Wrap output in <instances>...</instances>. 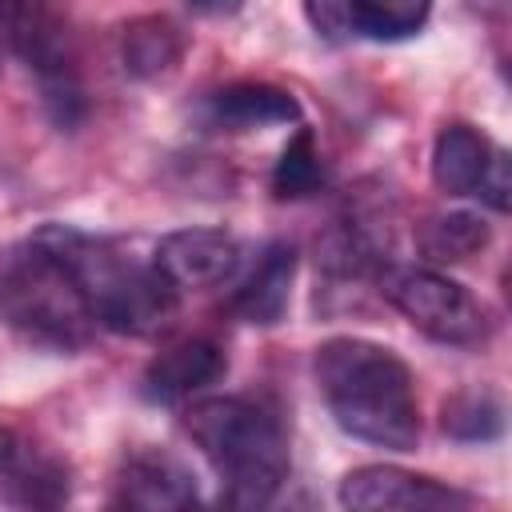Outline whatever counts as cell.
Wrapping results in <instances>:
<instances>
[{"label":"cell","instance_id":"6da1fadb","mask_svg":"<svg viewBox=\"0 0 512 512\" xmlns=\"http://www.w3.org/2000/svg\"><path fill=\"white\" fill-rule=\"evenodd\" d=\"M316 388L332 420L376 448L412 452L420 444V400L408 364L372 340L332 336L312 356Z\"/></svg>","mask_w":512,"mask_h":512},{"label":"cell","instance_id":"7a4b0ae2","mask_svg":"<svg viewBox=\"0 0 512 512\" xmlns=\"http://www.w3.org/2000/svg\"><path fill=\"white\" fill-rule=\"evenodd\" d=\"M76 280L96 328L120 332V336H156L176 316V288L160 276V268L148 260H136L116 240L68 228V224H44L32 232Z\"/></svg>","mask_w":512,"mask_h":512},{"label":"cell","instance_id":"3957f363","mask_svg":"<svg viewBox=\"0 0 512 512\" xmlns=\"http://www.w3.org/2000/svg\"><path fill=\"white\" fill-rule=\"evenodd\" d=\"M184 432L220 476L224 504L260 508L268 504L292 468L288 432L264 400L252 396H208L184 412Z\"/></svg>","mask_w":512,"mask_h":512},{"label":"cell","instance_id":"277c9868","mask_svg":"<svg viewBox=\"0 0 512 512\" xmlns=\"http://www.w3.org/2000/svg\"><path fill=\"white\" fill-rule=\"evenodd\" d=\"M0 324L52 352H76L96 336L76 280L32 236L0 252Z\"/></svg>","mask_w":512,"mask_h":512},{"label":"cell","instance_id":"5b68a950","mask_svg":"<svg viewBox=\"0 0 512 512\" xmlns=\"http://www.w3.org/2000/svg\"><path fill=\"white\" fill-rule=\"evenodd\" d=\"M0 44L36 72L52 120L72 128L84 116V88L76 80L56 0H0Z\"/></svg>","mask_w":512,"mask_h":512},{"label":"cell","instance_id":"8992f818","mask_svg":"<svg viewBox=\"0 0 512 512\" xmlns=\"http://www.w3.org/2000/svg\"><path fill=\"white\" fill-rule=\"evenodd\" d=\"M380 292L412 328L440 344L472 348L484 344L492 332L488 308L452 276L436 268H384L380 272Z\"/></svg>","mask_w":512,"mask_h":512},{"label":"cell","instance_id":"52a82bcc","mask_svg":"<svg viewBox=\"0 0 512 512\" xmlns=\"http://www.w3.org/2000/svg\"><path fill=\"white\" fill-rule=\"evenodd\" d=\"M72 496L68 460L20 424H0V500L16 508H60Z\"/></svg>","mask_w":512,"mask_h":512},{"label":"cell","instance_id":"ba28073f","mask_svg":"<svg viewBox=\"0 0 512 512\" xmlns=\"http://www.w3.org/2000/svg\"><path fill=\"white\" fill-rule=\"evenodd\" d=\"M340 504L364 512L372 508L420 512V508H472L476 500L452 484H440L436 476H420L396 464H364L340 480Z\"/></svg>","mask_w":512,"mask_h":512},{"label":"cell","instance_id":"9c48e42d","mask_svg":"<svg viewBox=\"0 0 512 512\" xmlns=\"http://www.w3.org/2000/svg\"><path fill=\"white\" fill-rule=\"evenodd\" d=\"M240 256V240L224 228H180L156 244L152 264L176 292H204L232 280Z\"/></svg>","mask_w":512,"mask_h":512},{"label":"cell","instance_id":"30bf717a","mask_svg":"<svg viewBox=\"0 0 512 512\" xmlns=\"http://www.w3.org/2000/svg\"><path fill=\"white\" fill-rule=\"evenodd\" d=\"M120 508H188L196 504V476L188 472L184 460H176L164 448H136L124 456L116 472V496Z\"/></svg>","mask_w":512,"mask_h":512},{"label":"cell","instance_id":"8fae6325","mask_svg":"<svg viewBox=\"0 0 512 512\" xmlns=\"http://www.w3.org/2000/svg\"><path fill=\"white\" fill-rule=\"evenodd\" d=\"M228 372V356L212 340H180L148 360L140 392L152 404H180Z\"/></svg>","mask_w":512,"mask_h":512},{"label":"cell","instance_id":"7c38bea8","mask_svg":"<svg viewBox=\"0 0 512 512\" xmlns=\"http://www.w3.org/2000/svg\"><path fill=\"white\" fill-rule=\"evenodd\" d=\"M204 112L212 128L252 132V128H272V124H296L300 100L288 88H276L268 80H236V84L216 88L204 100Z\"/></svg>","mask_w":512,"mask_h":512},{"label":"cell","instance_id":"4fadbf2b","mask_svg":"<svg viewBox=\"0 0 512 512\" xmlns=\"http://www.w3.org/2000/svg\"><path fill=\"white\" fill-rule=\"evenodd\" d=\"M292 280H296V248L288 240L264 244V252L252 264V272L232 292V312L244 324H260V328L276 324L288 312Z\"/></svg>","mask_w":512,"mask_h":512},{"label":"cell","instance_id":"5bb4252c","mask_svg":"<svg viewBox=\"0 0 512 512\" xmlns=\"http://www.w3.org/2000/svg\"><path fill=\"white\" fill-rule=\"evenodd\" d=\"M496 160V144L472 124L440 128L432 144V180L444 196H480Z\"/></svg>","mask_w":512,"mask_h":512},{"label":"cell","instance_id":"9a60e30c","mask_svg":"<svg viewBox=\"0 0 512 512\" xmlns=\"http://www.w3.org/2000/svg\"><path fill=\"white\" fill-rule=\"evenodd\" d=\"M180 56H184V36L168 16H140L120 36L124 72L136 80H152V76L172 72L180 64Z\"/></svg>","mask_w":512,"mask_h":512},{"label":"cell","instance_id":"2e32d148","mask_svg":"<svg viewBox=\"0 0 512 512\" xmlns=\"http://www.w3.org/2000/svg\"><path fill=\"white\" fill-rule=\"evenodd\" d=\"M488 240H492V232H488L484 216L480 212H464V208L436 212L416 232V244H420L424 260H432V264H460V260L476 256Z\"/></svg>","mask_w":512,"mask_h":512},{"label":"cell","instance_id":"e0dca14e","mask_svg":"<svg viewBox=\"0 0 512 512\" xmlns=\"http://www.w3.org/2000/svg\"><path fill=\"white\" fill-rule=\"evenodd\" d=\"M324 188V160L316 148V132L300 124L288 144L280 148V160L272 168V196L276 200H304Z\"/></svg>","mask_w":512,"mask_h":512},{"label":"cell","instance_id":"ac0fdd59","mask_svg":"<svg viewBox=\"0 0 512 512\" xmlns=\"http://www.w3.org/2000/svg\"><path fill=\"white\" fill-rule=\"evenodd\" d=\"M440 424L456 440H496L504 432V404L484 388H468L444 400Z\"/></svg>","mask_w":512,"mask_h":512},{"label":"cell","instance_id":"d6986e66","mask_svg":"<svg viewBox=\"0 0 512 512\" xmlns=\"http://www.w3.org/2000/svg\"><path fill=\"white\" fill-rule=\"evenodd\" d=\"M432 0H356L360 36L372 40H404L424 28Z\"/></svg>","mask_w":512,"mask_h":512},{"label":"cell","instance_id":"ffe728a7","mask_svg":"<svg viewBox=\"0 0 512 512\" xmlns=\"http://www.w3.org/2000/svg\"><path fill=\"white\" fill-rule=\"evenodd\" d=\"M304 16L316 28V36L344 44L352 36H360V16H356V0H304Z\"/></svg>","mask_w":512,"mask_h":512},{"label":"cell","instance_id":"44dd1931","mask_svg":"<svg viewBox=\"0 0 512 512\" xmlns=\"http://www.w3.org/2000/svg\"><path fill=\"white\" fill-rule=\"evenodd\" d=\"M476 200H484V204H488L492 212H500V216L512 208V160H508L504 148H496L492 172H488V180H484V188H480Z\"/></svg>","mask_w":512,"mask_h":512},{"label":"cell","instance_id":"7402d4cb","mask_svg":"<svg viewBox=\"0 0 512 512\" xmlns=\"http://www.w3.org/2000/svg\"><path fill=\"white\" fill-rule=\"evenodd\" d=\"M184 4L204 12V16H232V12H240L244 0H184Z\"/></svg>","mask_w":512,"mask_h":512}]
</instances>
